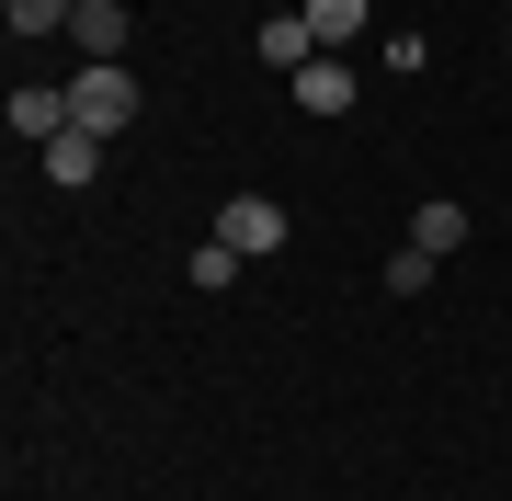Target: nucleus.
Listing matches in <instances>:
<instances>
[{"instance_id":"f257e3e1","label":"nucleus","mask_w":512,"mask_h":501,"mask_svg":"<svg viewBox=\"0 0 512 501\" xmlns=\"http://www.w3.org/2000/svg\"><path fill=\"white\" fill-rule=\"evenodd\" d=\"M69 114H80L92 137H126V126H137V69H126V57H92V69L69 80Z\"/></svg>"},{"instance_id":"f03ea898","label":"nucleus","mask_w":512,"mask_h":501,"mask_svg":"<svg viewBox=\"0 0 512 501\" xmlns=\"http://www.w3.org/2000/svg\"><path fill=\"white\" fill-rule=\"evenodd\" d=\"M217 240H228L239 262L285 251V205H274V194H228V205H217Z\"/></svg>"},{"instance_id":"7ed1b4c3","label":"nucleus","mask_w":512,"mask_h":501,"mask_svg":"<svg viewBox=\"0 0 512 501\" xmlns=\"http://www.w3.org/2000/svg\"><path fill=\"white\" fill-rule=\"evenodd\" d=\"M69 126H80L69 80H23V92H12V137H23V149H46V137H69Z\"/></svg>"},{"instance_id":"20e7f679","label":"nucleus","mask_w":512,"mask_h":501,"mask_svg":"<svg viewBox=\"0 0 512 501\" xmlns=\"http://www.w3.org/2000/svg\"><path fill=\"white\" fill-rule=\"evenodd\" d=\"M35 160H46V183H69V194H80V183H92V171L114 160V137H92V126H69V137H46Z\"/></svg>"},{"instance_id":"39448f33","label":"nucleus","mask_w":512,"mask_h":501,"mask_svg":"<svg viewBox=\"0 0 512 501\" xmlns=\"http://www.w3.org/2000/svg\"><path fill=\"white\" fill-rule=\"evenodd\" d=\"M69 46L80 57H126V0H80V12H69Z\"/></svg>"},{"instance_id":"423d86ee","label":"nucleus","mask_w":512,"mask_h":501,"mask_svg":"<svg viewBox=\"0 0 512 501\" xmlns=\"http://www.w3.org/2000/svg\"><path fill=\"white\" fill-rule=\"evenodd\" d=\"M296 114H353V69L342 57H308L296 69Z\"/></svg>"},{"instance_id":"0eeeda50","label":"nucleus","mask_w":512,"mask_h":501,"mask_svg":"<svg viewBox=\"0 0 512 501\" xmlns=\"http://www.w3.org/2000/svg\"><path fill=\"white\" fill-rule=\"evenodd\" d=\"M296 12H308V35H319V57H342L353 35H365V12H376V0H296Z\"/></svg>"},{"instance_id":"6e6552de","label":"nucleus","mask_w":512,"mask_h":501,"mask_svg":"<svg viewBox=\"0 0 512 501\" xmlns=\"http://www.w3.org/2000/svg\"><path fill=\"white\" fill-rule=\"evenodd\" d=\"M410 251H433V262H444V251H467V205H456V194H433V205L410 217Z\"/></svg>"},{"instance_id":"1a4fd4ad","label":"nucleus","mask_w":512,"mask_h":501,"mask_svg":"<svg viewBox=\"0 0 512 501\" xmlns=\"http://www.w3.org/2000/svg\"><path fill=\"white\" fill-rule=\"evenodd\" d=\"M262 57H274V69L296 80V69H308V57H319V35H308V12H274V23H262V35H251Z\"/></svg>"},{"instance_id":"9d476101","label":"nucleus","mask_w":512,"mask_h":501,"mask_svg":"<svg viewBox=\"0 0 512 501\" xmlns=\"http://www.w3.org/2000/svg\"><path fill=\"white\" fill-rule=\"evenodd\" d=\"M0 12H12V46H46V35H69L80 0H0Z\"/></svg>"},{"instance_id":"9b49d317","label":"nucleus","mask_w":512,"mask_h":501,"mask_svg":"<svg viewBox=\"0 0 512 501\" xmlns=\"http://www.w3.org/2000/svg\"><path fill=\"white\" fill-rule=\"evenodd\" d=\"M421 285H433V251L399 240V251H387V297H421Z\"/></svg>"},{"instance_id":"f8f14e48","label":"nucleus","mask_w":512,"mask_h":501,"mask_svg":"<svg viewBox=\"0 0 512 501\" xmlns=\"http://www.w3.org/2000/svg\"><path fill=\"white\" fill-rule=\"evenodd\" d=\"M228 274H239V251H228V240H205V251H194V297H217Z\"/></svg>"}]
</instances>
